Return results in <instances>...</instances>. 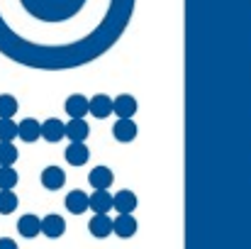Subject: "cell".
Masks as SVG:
<instances>
[{"mask_svg": "<svg viewBox=\"0 0 251 249\" xmlns=\"http://www.w3.org/2000/svg\"><path fill=\"white\" fill-rule=\"evenodd\" d=\"M132 0H0V42L42 49H90L115 37Z\"/></svg>", "mask_w": 251, "mask_h": 249, "instance_id": "1", "label": "cell"}, {"mask_svg": "<svg viewBox=\"0 0 251 249\" xmlns=\"http://www.w3.org/2000/svg\"><path fill=\"white\" fill-rule=\"evenodd\" d=\"M112 227H115V220H110L107 213H100V215H93L90 222H88V230L93 237L98 240H105L107 235H112Z\"/></svg>", "mask_w": 251, "mask_h": 249, "instance_id": "2", "label": "cell"}, {"mask_svg": "<svg viewBox=\"0 0 251 249\" xmlns=\"http://www.w3.org/2000/svg\"><path fill=\"white\" fill-rule=\"evenodd\" d=\"M112 112L117 115V120H132V115L137 112V100L132 95H117L112 100Z\"/></svg>", "mask_w": 251, "mask_h": 249, "instance_id": "3", "label": "cell"}, {"mask_svg": "<svg viewBox=\"0 0 251 249\" xmlns=\"http://www.w3.org/2000/svg\"><path fill=\"white\" fill-rule=\"evenodd\" d=\"M88 183L93 186V191H107L112 186V171L107 166H95L88 173Z\"/></svg>", "mask_w": 251, "mask_h": 249, "instance_id": "4", "label": "cell"}, {"mask_svg": "<svg viewBox=\"0 0 251 249\" xmlns=\"http://www.w3.org/2000/svg\"><path fill=\"white\" fill-rule=\"evenodd\" d=\"M66 112L71 115V117H85L88 112H90V100L81 95V93H76V95H69L66 98Z\"/></svg>", "mask_w": 251, "mask_h": 249, "instance_id": "5", "label": "cell"}, {"mask_svg": "<svg viewBox=\"0 0 251 249\" xmlns=\"http://www.w3.org/2000/svg\"><path fill=\"white\" fill-rule=\"evenodd\" d=\"M64 183H66V173H64L59 166H47V168L42 171V186H44V188L59 191Z\"/></svg>", "mask_w": 251, "mask_h": 249, "instance_id": "6", "label": "cell"}, {"mask_svg": "<svg viewBox=\"0 0 251 249\" xmlns=\"http://www.w3.org/2000/svg\"><path fill=\"white\" fill-rule=\"evenodd\" d=\"M112 208L120 215H132V210L137 208V195L132 191H120L117 195H112Z\"/></svg>", "mask_w": 251, "mask_h": 249, "instance_id": "7", "label": "cell"}, {"mask_svg": "<svg viewBox=\"0 0 251 249\" xmlns=\"http://www.w3.org/2000/svg\"><path fill=\"white\" fill-rule=\"evenodd\" d=\"M66 210L74 215H81L85 210H90V195H85L83 191H71L66 195Z\"/></svg>", "mask_w": 251, "mask_h": 249, "instance_id": "8", "label": "cell"}, {"mask_svg": "<svg viewBox=\"0 0 251 249\" xmlns=\"http://www.w3.org/2000/svg\"><path fill=\"white\" fill-rule=\"evenodd\" d=\"M90 135V127L83 117H71V122H66V137L71 142H85Z\"/></svg>", "mask_w": 251, "mask_h": 249, "instance_id": "9", "label": "cell"}, {"mask_svg": "<svg viewBox=\"0 0 251 249\" xmlns=\"http://www.w3.org/2000/svg\"><path fill=\"white\" fill-rule=\"evenodd\" d=\"M64 157H66V162L71 166H83L85 162H88V157H90V152H88L85 142H71V144L66 147Z\"/></svg>", "mask_w": 251, "mask_h": 249, "instance_id": "10", "label": "cell"}, {"mask_svg": "<svg viewBox=\"0 0 251 249\" xmlns=\"http://www.w3.org/2000/svg\"><path fill=\"white\" fill-rule=\"evenodd\" d=\"M90 115H95L98 120H102V117L112 115V98H110V95H105V93L93 95V98H90Z\"/></svg>", "mask_w": 251, "mask_h": 249, "instance_id": "11", "label": "cell"}, {"mask_svg": "<svg viewBox=\"0 0 251 249\" xmlns=\"http://www.w3.org/2000/svg\"><path fill=\"white\" fill-rule=\"evenodd\" d=\"M42 137L47 142H61V137H66V125L56 117H49L44 125H42Z\"/></svg>", "mask_w": 251, "mask_h": 249, "instance_id": "12", "label": "cell"}, {"mask_svg": "<svg viewBox=\"0 0 251 249\" xmlns=\"http://www.w3.org/2000/svg\"><path fill=\"white\" fill-rule=\"evenodd\" d=\"M17 232H20L22 237L32 240V237H37V235L42 232V220H39L37 215H22V218L17 220Z\"/></svg>", "mask_w": 251, "mask_h": 249, "instance_id": "13", "label": "cell"}, {"mask_svg": "<svg viewBox=\"0 0 251 249\" xmlns=\"http://www.w3.org/2000/svg\"><path fill=\"white\" fill-rule=\"evenodd\" d=\"M42 232H44L47 237L56 240V237H61V235L66 232V220H64L61 215H47V218L42 220Z\"/></svg>", "mask_w": 251, "mask_h": 249, "instance_id": "14", "label": "cell"}, {"mask_svg": "<svg viewBox=\"0 0 251 249\" xmlns=\"http://www.w3.org/2000/svg\"><path fill=\"white\" fill-rule=\"evenodd\" d=\"M17 127H20V135H17V137H20L22 142H37V139L42 137V125H39L34 117L22 120Z\"/></svg>", "mask_w": 251, "mask_h": 249, "instance_id": "15", "label": "cell"}, {"mask_svg": "<svg viewBox=\"0 0 251 249\" xmlns=\"http://www.w3.org/2000/svg\"><path fill=\"white\" fill-rule=\"evenodd\" d=\"M112 232H115L117 237H122V240H129V237H134V232H137V220H134L132 215H117Z\"/></svg>", "mask_w": 251, "mask_h": 249, "instance_id": "16", "label": "cell"}, {"mask_svg": "<svg viewBox=\"0 0 251 249\" xmlns=\"http://www.w3.org/2000/svg\"><path fill=\"white\" fill-rule=\"evenodd\" d=\"M112 135L117 142H132L137 137V125L132 120H117L112 127Z\"/></svg>", "mask_w": 251, "mask_h": 249, "instance_id": "17", "label": "cell"}, {"mask_svg": "<svg viewBox=\"0 0 251 249\" xmlns=\"http://www.w3.org/2000/svg\"><path fill=\"white\" fill-rule=\"evenodd\" d=\"M90 210H95V215L112 210V195L107 191H95L90 195Z\"/></svg>", "mask_w": 251, "mask_h": 249, "instance_id": "18", "label": "cell"}, {"mask_svg": "<svg viewBox=\"0 0 251 249\" xmlns=\"http://www.w3.org/2000/svg\"><path fill=\"white\" fill-rule=\"evenodd\" d=\"M15 112H17V98L2 93L0 95V120H12Z\"/></svg>", "mask_w": 251, "mask_h": 249, "instance_id": "19", "label": "cell"}, {"mask_svg": "<svg viewBox=\"0 0 251 249\" xmlns=\"http://www.w3.org/2000/svg\"><path fill=\"white\" fill-rule=\"evenodd\" d=\"M17 147L12 142H0V166H12L17 162Z\"/></svg>", "mask_w": 251, "mask_h": 249, "instance_id": "20", "label": "cell"}, {"mask_svg": "<svg viewBox=\"0 0 251 249\" xmlns=\"http://www.w3.org/2000/svg\"><path fill=\"white\" fill-rule=\"evenodd\" d=\"M17 186V171L12 166H0V191H12Z\"/></svg>", "mask_w": 251, "mask_h": 249, "instance_id": "21", "label": "cell"}, {"mask_svg": "<svg viewBox=\"0 0 251 249\" xmlns=\"http://www.w3.org/2000/svg\"><path fill=\"white\" fill-rule=\"evenodd\" d=\"M17 210V195L12 191H0V215H10Z\"/></svg>", "mask_w": 251, "mask_h": 249, "instance_id": "22", "label": "cell"}, {"mask_svg": "<svg viewBox=\"0 0 251 249\" xmlns=\"http://www.w3.org/2000/svg\"><path fill=\"white\" fill-rule=\"evenodd\" d=\"M20 135V127L12 120H0V142H12Z\"/></svg>", "mask_w": 251, "mask_h": 249, "instance_id": "23", "label": "cell"}, {"mask_svg": "<svg viewBox=\"0 0 251 249\" xmlns=\"http://www.w3.org/2000/svg\"><path fill=\"white\" fill-rule=\"evenodd\" d=\"M0 249H17V242L10 240V237H2L0 240Z\"/></svg>", "mask_w": 251, "mask_h": 249, "instance_id": "24", "label": "cell"}]
</instances>
